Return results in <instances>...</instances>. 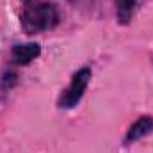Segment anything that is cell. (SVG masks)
I'll return each mask as SVG.
<instances>
[{
	"mask_svg": "<svg viewBox=\"0 0 153 153\" xmlns=\"http://www.w3.org/2000/svg\"><path fill=\"white\" fill-rule=\"evenodd\" d=\"M61 20L57 7L45 0H23L22 27L27 34H38L53 29Z\"/></svg>",
	"mask_w": 153,
	"mask_h": 153,
	"instance_id": "6da1fadb",
	"label": "cell"
},
{
	"mask_svg": "<svg viewBox=\"0 0 153 153\" xmlns=\"http://www.w3.org/2000/svg\"><path fill=\"white\" fill-rule=\"evenodd\" d=\"M89 80H91V70L89 68H80L75 75L71 76V82L68 84V87L62 91V94L59 98V107L61 109L75 107L80 102V98L84 96Z\"/></svg>",
	"mask_w": 153,
	"mask_h": 153,
	"instance_id": "7a4b0ae2",
	"label": "cell"
},
{
	"mask_svg": "<svg viewBox=\"0 0 153 153\" xmlns=\"http://www.w3.org/2000/svg\"><path fill=\"white\" fill-rule=\"evenodd\" d=\"M146 2H148V0H114L117 22L123 23V25L130 23V20L135 16V13H137Z\"/></svg>",
	"mask_w": 153,
	"mask_h": 153,
	"instance_id": "3957f363",
	"label": "cell"
},
{
	"mask_svg": "<svg viewBox=\"0 0 153 153\" xmlns=\"http://www.w3.org/2000/svg\"><path fill=\"white\" fill-rule=\"evenodd\" d=\"M41 53V46L38 43H27V45H16L11 50V59L16 64H29Z\"/></svg>",
	"mask_w": 153,
	"mask_h": 153,
	"instance_id": "277c9868",
	"label": "cell"
},
{
	"mask_svg": "<svg viewBox=\"0 0 153 153\" xmlns=\"http://www.w3.org/2000/svg\"><path fill=\"white\" fill-rule=\"evenodd\" d=\"M152 130H153V117L143 116V117H139V119L130 126V130H128V134H126V143H135V141L146 137L148 134H152Z\"/></svg>",
	"mask_w": 153,
	"mask_h": 153,
	"instance_id": "5b68a950",
	"label": "cell"
}]
</instances>
